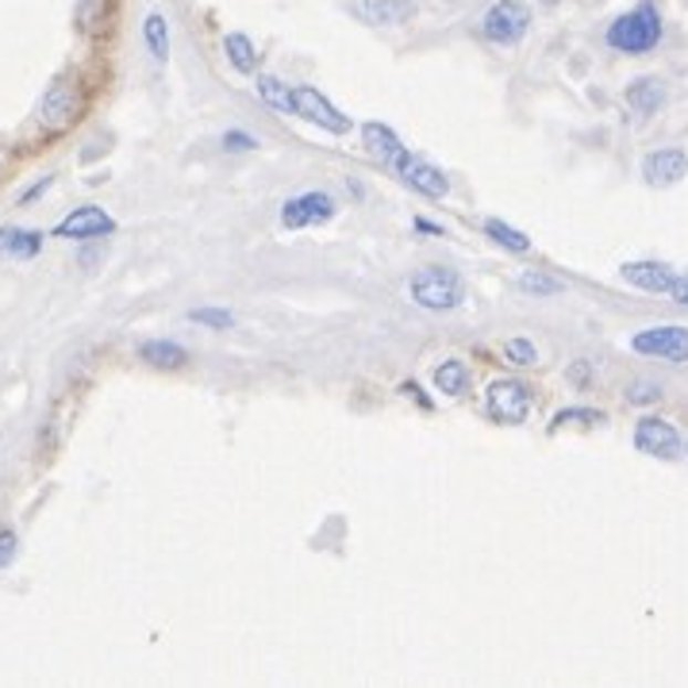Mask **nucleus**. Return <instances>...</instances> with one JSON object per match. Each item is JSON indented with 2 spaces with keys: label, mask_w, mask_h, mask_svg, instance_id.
<instances>
[{
  "label": "nucleus",
  "mask_w": 688,
  "mask_h": 688,
  "mask_svg": "<svg viewBox=\"0 0 688 688\" xmlns=\"http://www.w3.org/2000/svg\"><path fill=\"white\" fill-rule=\"evenodd\" d=\"M335 197L331 192H304V197H293L281 205V223L285 228H312V223H327L331 216H335Z\"/></svg>",
  "instance_id": "6e6552de"
},
{
  "label": "nucleus",
  "mask_w": 688,
  "mask_h": 688,
  "mask_svg": "<svg viewBox=\"0 0 688 688\" xmlns=\"http://www.w3.org/2000/svg\"><path fill=\"white\" fill-rule=\"evenodd\" d=\"M630 351L646 354V358H661V362H674L681 366L688 362V327L681 323H666V327H646L630 338Z\"/></svg>",
  "instance_id": "39448f33"
},
{
  "label": "nucleus",
  "mask_w": 688,
  "mask_h": 688,
  "mask_svg": "<svg viewBox=\"0 0 688 688\" xmlns=\"http://www.w3.org/2000/svg\"><path fill=\"white\" fill-rule=\"evenodd\" d=\"M531 28V12L520 0H497L489 12L481 15V35L497 46H515Z\"/></svg>",
  "instance_id": "20e7f679"
},
{
  "label": "nucleus",
  "mask_w": 688,
  "mask_h": 688,
  "mask_svg": "<svg viewBox=\"0 0 688 688\" xmlns=\"http://www.w3.org/2000/svg\"><path fill=\"white\" fill-rule=\"evenodd\" d=\"M351 12L374 28H400L416 15V4L411 0H354Z\"/></svg>",
  "instance_id": "ddd939ff"
},
{
  "label": "nucleus",
  "mask_w": 688,
  "mask_h": 688,
  "mask_svg": "<svg viewBox=\"0 0 688 688\" xmlns=\"http://www.w3.org/2000/svg\"><path fill=\"white\" fill-rule=\"evenodd\" d=\"M293 116L307 119V124H320L331 135H346L351 132V119L335 108L323 93H315L312 85H293Z\"/></svg>",
  "instance_id": "0eeeda50"
},
{
  "label": "nucleus",
  "mask_w": 688,
  "mask_h": 688,
  "mask_svg": "<svg viewBox=\"0 0 688 688\" xmlns=\"http://www.w3.org/2000/svg\"><path fill=\"white\" fill-rule=\"evenodd\" d=\"M635 447L650 458L674 461V458H681V435H677V427L666 424V419L646 416V419H638V427H635Z\"/></svg>",
  "instance_id": "1a4fd4ad"
},
{
  "label": "nucleus",
  "mask_w": 688,
  "mask_h": 688,
  "mask_svg": "<svg viewBox=\"0 0 688 688\" xmlns=\"http://www.w3.org/2000/svg\"><path fill=\"white\" fill-rule=\"evenodd\" d=\"M43 250V234L28 228H0V258L12 262H31Z\"/></svg>",
  "instance_id": "a211bd4d"
},
{
  "label": "nucleus",
  "mask_w": 688,
  "mask_h": 688,
  "mask_svg": "<svg viewBox=\"0 0 688 688\" xmlns=\"http://www.w3.org/2000/svg\"><path fill=\"white\" fill-rule=\"evenodd\" d=\"M116 231V220H112L104 208H96V205H81L74 208V212L66 216V220L54 228V234L59 239H77V242H85V239H104V234H112Z\"/></svg>",
  "instance_id": "9d476101"
},
{
  "label": "nucleus",
  "mask_w": 688,
  "mask_h": 688,
  "mask_svg": "<svg viewBox=\"0 0 688 688\" xmlns=\"http://www.w3.org/2000/svg\"><path fill=\"white\" fill-rule=\"evenodd\" d=\"M504 354H508V362H515V366H535L539 362L535 343H528V338H508Z\"/></svg>",
  "instance_id": "cd10ccee"
},
{
  "label": "nucleus",
  "mask_w": 688,
  "mask_h": 688,
  "mask_svg": "<svg viewBox=\"0 0 688 688\" xmlns=\"http://www.w3.org/2000/svg\"><path fill=\"white\" fill-rule=\"evenodd\" d=\"M254 147H258V139H254V135H247V132H228V135H223V150L242 154V150H254Z\"/></svg>",
  "instance_id": "c85d7f7f"
},
{
  "label": "nucleus",
  "mask_w": 688,
  "mask_h": 688,
  "mask_svg": "<svg viewBox=\"0 0 688 688\" xmlns=\"http://www.w3.org/2000/svg\"><path fill=\"white\" fill-rule=\"evenodd\" d=\"M416 228L419 231H431V234H442V228H435V223H427V220H416Z\"/></svg>",
  "instance_id": "c9c22d12"
},
{
  "label": "nucleus",
  "mask_w": 688,
  "mask_h": 688,
  "mask_svg": "<svg viewBox=\"0 0 688 688\" xmlns=\"http://www.w3.org/2000/svg\"><path fill=\"white\" fill-rule=\"evenodd\" d=\"M685 174H688V154L681 147L654 150L643 158V177H646V185H654V189H669V185H677Z\"/></svg>",
  "instance_id": "9b49d317"
},
{
  "label": "nucleus",
  "mask_w": 688,
  "mask_h": 688,
  "mask_svg": "<svg viewBox=\"0 0 688 688\" xmlns=\"http://www.w3.org/2000/svg\"><path fill=\"white\" fill-rule=\"evenodd\" d=\"M15 546H20V542H15L12 531H0V570H4V565H12Z\"/></svg>",
  "instance_id": "c756f323"
},
{
  "label": "nucleus",
  "mask_w": 688,
  "mask_h": 688,
  "mask_svg": "<svg viewBox=\"0 0 688 688\" xmlns=\"http://www.w3.org/2000/svg\"><path fill=\"white\" fill-rule=\"evenodd\" d=\"M408 293L427 312H455L466 301V281H461V273L447 270V265H424V270L411 273Z\"/></svg>",
  "instance_id": "f03ea898"
},
{
  "label": "nucleus",
  "mask_w": 688,
  "mask_h": 688,
  "mask_svg": "<svg viewBox=\"0 0 688 688\" xmlns=\"http://www.w3.org/2000/svg\"><path fill=\"white\" fill-rule=\"evenodd\" d=\"M223 51H228V62L239 74H254L258 70V51H254V43H250V35H242V31H231V35L223 39Z\"/></svg>",
  "instance_id": "aec40b11"
},
{
  "label": "nucleus",
  "mask_w": 688,
  "mask_h": 688,
  "mask_svg": "<svg viewBox=\"0 0 688 688\" xmlns=\"http://www.w3.org/2000/svg\"><path fill=\"white\" fill-rule=\"evenodd\" d=\"M661 396V388H654V385H638L635 393H630V400L635 404H650V400H658Z\"/></svg>",
  "instance_id": "7c9ffc66"
},
{
  "label": "nucleus",
  "mask_w": 688,
  "mask_h": 688,
  "mask_svg": "<svg viewBox=\"0 0 688 688\" xmlns=\"http://www.w3.org/2000/svg\"><path fill=\"white\" fill-rule=\"evenodd\" d=\"M435 388H439V393H447V396H466L469 366H466V362H458V358H447L439 369H435Z\"/></svg>",
  "instance_id": "4be33fe9"
},
{
  "label": "nucleus",
  "mask_w": 688,
  "mask_h": 688,
  "mask_svg": "<svg viewBox=\"0 0 688 688\" xmlns=\"http://www.w3.org/2000/svg\"><path fill=\"white\" fill-rule=\"evenodd\" d=\"M189 320L192 323H205V327H216V331L234 327V315L231 312H220V307H192Z\"/></svg>",
  "instance_id": "bb28decb"
},
{
  "label": "nucleus",
  "mask_w": 688,
  "mask_h": 688,
  "mask_svg": "<svg viewBox=\"0 0 688 688\" xmlns=\"http://www.w3.org/2000/svg\"><path fill=\"white\" fill-rule=\"evenodd\" d=\"M623 281L635 289H643V293H669L677 281V273L669 270L666 262H627L623 265Z\"/></svg>",
  "instance_id": "4468645a"
},
{
  "label": "nucleus",
  "mask_w": 688,
  "mask_h": 688,
  "mask_svg": "<svg viewBox=\"0 0 688 688\" xmlns=\"http://www.w3.org/2000/svg\"><path fill=\"white\" fill-rule=\"evenodd\" d=\"M396 174L404 177V185H411V189L424 192V197H431V200H439V197H447V192H450L447 174H442V169H435L431 161L416 158V154H408V158L396 166Z\"/></svg>",
  "instance_id": "f8f14e48"
},
{
  "label": "nucleus",
  "mask_w": 688,
  "mask_h": 688,
  "mask_svg": "<svg viewBox=\"0 0 688 688\" xmlns=\"http://www.w3.org/2000/svg\"><path fill=\"white\" fill-rule=\"evenodd\" d=\"M139 358L154 369H181L189 362V354H185V346L169 343V338H150V343L139 346Z\"/></svg>",
  "instance_id": "6ab92c4d"
},
{
  "label": "nucleus",
  "mask_w": 688,
  "mask_h": 688,
  "mask_svg": "<svg viewBox=\"0 0 688 688\" xmlns=\"http://www.w3.org/2000/svg\"><path fill=\"white\" fill-rule=\"evenodd\" d=\"M362 139H366L369 154H374V158L388 169H396L404 158H408V147H404V143L396 139L393 127H385V124H366L362 127Z\"/></svg>",
  "instance_id": "2eb2a0df"
},
{
  "label": "nucleus",
  "mask_w": 688,
  "mask_h": 688,
  "mask_svg": "<svg viewBox=\"0 0 688 688\" xmlns=\"http://www.w3.org/2000/svg\"><path fill=\"white\" fill-rule=\"evenodd\" d=\"M520 289H523V293H535V296H557V293H562V281H557V278H546V273H520Z\"/></svg>",
  "instance_id": "393cba45"
},
{
  "label": "nucleus",
  "mask_w": 688,
  "mask_h": 688,
  "mask_svg": "<svg viewBox=\"0 0 688 688\" xmlns=\"http://www.w3.org/2000/svg\"><path fill=\"white\" fill-rule=\"evenodd\" d=\"M484 408H489V416L497 419V424L515 427L531 416V388L523 382H515V377H500V382H492L489 393H484Z\"/></svg>",
  "instance_id": "423d86ee"
},
{
  "label": "nucleus",
  "mask_w": 688,
  "mask_h": 688,
  "mask_svg": "<svg viewBox=\"0 0 688 688\" xmlns=\"http://www.w3.org/2000/svg\"><path fill=\"white\" fill-rule=\"evenodd\" d=\"M658 43H661V12L650 0H643V4H635L630 12H623L608 28V46L619 54H646Z\"/></svg>",
  "instance_id": "f257e3e1"
},
{
  "label": "nucleus",
  "mask_w": 688,
  "mask_h": 688,
  "mask_svg": "<svg viewBox=\"0 0 688 688\" xmlns=\"http://www.w3.org/2000/svg\"><path fill=\"white\" fill-rule=\"evenodd\" d=\"M669 296H674L677 304H688V273H677L674 289H669Z\"/></svg>",
  "instance_id": "2f4dec72"
},
{
  "label": "nucleus",
  "mask_w": 688,
  "mask_h": 688,
  "mask_svg": "<svg viewBox=\"0 0 688 688\" xmlns=\"http://www.w3.org/2000/svg\"><path fill=\"white\" fill-rule=\"evenodd\" d=\"M565 424H604V411L596 408H562L554 416V424H550V431H557V427Z\"/></svg>",
  "instance_id": "a878e982"
},
{
  "label": "nucleus",
  "mask_w": 688,
  "mask_h": 688,
  "mask_svg": "<svg viewBox=\"0 0 688 688\" xmlns=\"http://www.w3.org/2000/svg\"><path fill=\"white\" fill-rule=\"evenodd\" d=\"M400 393L416 396V400H419V404H424V408H431V400H427V396H424V388H419L416 382H404V385H400Z\"/></svg>",
  "instance_id": "72a5a7b5"
},
{
  "label": "nucleus",
  "mask_w": 688,
  "mask_h": 688,
  "mask_svg": "<svg viewBox=\"0 0 688 688\" xmlns=\"http://www.w3.org/2000/svg\"><path fill=\"white\" fill-rule=\"evenodd\" d=\"M143 43H147L154 62L169 59V28H166V15L161 12H150L147 20H143Z\"/></svg>",
  "instance_id": "412c9836"
},
{
  "label": "nucleus",
  "mask_w": 688,
  "mask_h": 688,
  "mask_svg": "<svg viewBox=\"0 0 688 688\" xmlns=\"http://www.w3.org/2000/svg\"><path fill=\"white\" fill-rule=\"evenodd\" d=\"M258 96H262L270 108L285 112V116H293V88L285 85L281 77L273 74H258Z\"/></svg>",
  "instance_id": "5701e85b"
},
{
  "label": "nucleus",
  "mask_w": 688,
  "mask_h": 688,
  "mask_svg": "<svg viewBox=\"0 0 688 688\" xmlns=\"http://www.w3.org/2000/svg\"><path fill=\"white\" fill-rule=\"evenodd\" d=\"M570 382H577V385L588 382V362H577V366L570 369Z\"/></svg>",
  "instance_id": "f704fd0d"
},
{
  "label": "nucleus",
  "mask_w": 688,
  "mask_h": 688,
  "mask_svg": "<svg viewBox=\"0 0 688 688\" xmlns=\"http://www.w3.org/2000/svg\"><path fill=\"white\" fill-rule=\"evenodd\" d=\"M623 101H627V108L638 112V116H654V112H658L661 104H666V81H658V77H638L635 85H627Z\"/></svg>",
  "instance_id": "f3484780"
},
{
  "label": "nucleus",
  "mask_w": 688,
  "mask_h": 688,
  "mask_svg": "<svg viewBox=\"0 0 688 688\" xmlns=\"http://www.w3.org/2000/svg\"><path fill=\"white\" fill-rule=\"evenodd\" d=\"M74 20H77L81 35L101 39L104 31L112 28V20H116V0H77Z\"/></svg>",
  "instance_id": "dca6fc26"
},
{
  "label": "nucleus",
  "mask_w": 688,
  "mask_h": 688,
  "mask_svg": "<svg viewBox=\"0 0 688 688\" xmlns=\"http://www.w3.org/2000/svg\"><path fill=\"white\" fill-rule=\"evenodd\" d=\"M484 234H489V239H497L504 250H515V254H528V250H531L528 234L515 231V228H508L504 220H484Z\"/></svg>",
  "instance_id": "b1692460"
},
{
  "label": "nucleus",
  "mask_w": 688,
  "mask_h": 688,
  "mask_svg": "<svg viewBox=\"0 0 688 688\" xmlns=\"http://www.w3.org/2000/svg\"><path fill=\"white\" fill-rule=\"evenodd\" d=\"M46 189H51V177H43V181H35V185H31V189L23 192V205H28V200H35V197H43Z\"/></svg>",
  "instance_id": "473e14b6"
},
{
  "label": "nucleus",
  "mask_w": 688,
  "mask_h": 688,
  "mask_svg": "<svg viewBox=\"0 0 688 688\" xmlns=\"http://www.w3.org/2000/svg\"><path fill=\"white\" fill-rule=\"evenodd\" d=\"M81 112H85V96H81V85L74 77H59L43 93V101H39L35 119H39V127H43V132L59 135V132H66V127L77 124Z\"/></svg>",
  "instance_id": "7ed1b4c3"
}]
</instances>
